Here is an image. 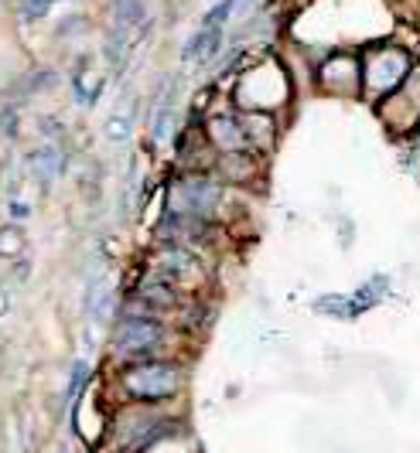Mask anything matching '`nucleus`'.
<instances>
[{
	"label": "nucleus",
	"mask_w": 420,
	"mask_h": 453,
	"mask_svg": "<svg viewBox=\"0 0 420 453\" xmlns=\"http://www.w3.org/2000/svg\"><path fill=\"white\" fill-rule=\"evenodd\" d=\"M185 436L182 416L167 406H144V403H120L110 416V430L103 440L106 453H147L167 440Z\"/></svg>",
	"instance_id": "nucleus-1"
},
{
	"label": "nucleus",
	"mask_w": 420,
	"mask_h": 453,
	"mask_svg": "<svg viewBox=\"0 0 420 453\" xmlns=\"http://www.w3.org/2000/svg\"><path fill=\"white\" fill-rule=\"evenodd\" d=\"M188 386V368L175 358H147V362L120 365L117 392L123 403L167 406Z\"/></svg>",
	"instance_id": "nucleus-2"
},
{
	"label": "nucleus",
	"mask_w": 420,
	"mask_h": 453,
	"mask_svg": "<svg viewBox=\"0 0 420 453\" xmlns=\"http://www.w3.org/2000/svg\"><path fill=\"white\" fill-rule=\"evenodd\" d=\"M291 99V82H287V72L277 58L263 55L246 62V68L239 72L233 89V106L236 110H246V113H274L280 106H287Z\"/></svg>",
	"instance_id": "nucleus-3"
},
{
	"label": "nucleus",
	"mask_w": 420,
	"mask_h": 453,
	"mask_svg": "<svg viewBox=\"0 0 420 453\" xmlns=\"http://www.w3.org/2000/svg\"><path fill=\"white\" fill-rule=\"evenodd\" d=\"M171 344V327L164 318H147V314H120L113 338H110V355L120 365L147 362V358H167Z\"/></svg>",
	"instance_id": "nucleus-4"
},
{
	"label": "nucleus",
	"mask_w": 420,
	"mask_h": 453,
	"mask_svg": "<svg viewBox=\"0 0 420 453\" xmlns=\"http://www.w3.org/2000/svg\"><path fill=\"white\" fill-rule=\"evenodd\" d=\"M222 204H226V181L219 174H212V171H182L167 188V208L164 211L215 222Z\"/></svg>",
	"instance_id": "nucleus-5"
},
{
	"label": "nucleus",
	"mask_w": 420,
	"mask_h": 453,
	"mask_svg": "<svg viewBox=\"0 0 420 453\" xmlns=\"http://www.w3.org/2000/svg\"><path fill=\"white\" fill-rule=\"evenodd\" d=\"M414 72V55L407 48L379 45L362 55V92L369 99H386L410 79Z\"/></svg>",
	"instance_id": "nucleus-6"
},
{
	"label": "nucleus",
	"mask_w": 420,
	"mask_h": 453,
	"mask_svg": "<svg viewBox=\"0 0 420 453\" xmlns=\"http://www.w3.org/2000/svg\"><path fill=\"white\" fill-rule=\"evenodd\" d=\"M147 273L167 280L171 287H178L185 294L188 287H195L202 276H206V266L198 259V252L188 250V246H178V242H158L154 252H151V263H147Z\"/></svg>",
	"instance_id": "nucleus-7"
},
{
	"label": "nucleus",
	"mask_w": 420,
	"mask_h": 453,
	"mask_svg": "<svg viewBox=\"0 0 420 453\" xmlns=\"http://www.w3.org/2000/svg\"><path fill=\"white\" fill-rule=\"evenodd\" d=\"M328 96H362V58L352 51H335L315 72Z\"/></svg>",
	"instance_id": "nucleus-8"
},
{
	"label": "nucleus",
	"mask_w": 420,
	"mask_h": 453,
	"mask_svg": "<svg viewBox=\"0 0 420 453\" xmlns=\"http://www.w3.org/2000/svg\"><path fill=\"white\" fill-rule=\"evenodd\" d=\"M206 136H209L215 154H253V143H250V134H246L243 113L236 106L206 116Z\"/></svg>",
	"instance_id": "nucleus-9"
},
{
	"label": "nucleus",
	"mask_w": 420,
	"mask_h": 453,
	"mask_svg": "<svg viewBox=\"0 0 420 453\" xmlns=\"http://www.w3.org/2000/svg\"><path fill=\"white\" fill-rule=\"evenodd\" d=\"M400 106V127L397 134H403V130H417L420 127V68H414L410 72V79L400 86L393 96H386L383 103H379V110H397Z\"/></svg>",
	"instance_id": "nucleus-10"
},
{
	"label": "nucleus",
	"mask_w": 420,
	"mask_h": 453,
	"mask_svg": "<svg viewBox=\"0 0 420 453\" xmlns=\"http://www.w3.org/2000/svg\"><path fill=\"white\" fill-rule=\"evenodd\" d=\"M27 171H31V178L48 191L51 184L69 171V157H66V150H62L58 143H42V147H35V150L27 154Z\"/></svg>",
	"instance_id": "nucleus-11"
},
{
	"label": "nucleus",
	"mask_w": 420,
	"mask_h": 453,
	"mask_svg": "<svg viewBox=\"0 0 420 453\" xmlns=\"http://www.w3.org/2000/svg\"><path fill=\"white\" fill-rule=\"evenodd\" d=\"M219 51H222V27L202 24L182 48V62L185 65H209Z\"/></svg>",
	"instance_id": "nucleus-12"
},
{
	"label": "nucleus",
	"mask_w": 420,
	"mask_h": 453,
	"mask_svg": "<svg viewBox=\"0 0 420 453\" xmlns=\"http://www.w3.org/2000/svg\"><path fill=\"white\" fill-rule=\"evenodd\" d=\"M175 134V86L164 82V89L158 92L154 103V119H151V140L154 143H167Z\"/></svg>",
	"instance_id": "nucleus-13"
},
{
	"label": "nucleus",
	"mask_w": 420,
	"mask_h": 453,
	"mask_svg": "<svg viewBox=\"0 0 420 453\" xmlns=\"http://www.w3.org/2000/svg\"><path fill=\"white\" fill-rule=\"evenodd\" d=\"M390 290V280L386 276H373L369 283H362L355 294H349V303H352V318H359V314H366V311H373L376 303L386 296Z\"/></svg>",
	"instance_id": "nucleus-14"
},
{
	"label": "nucleus",
	"mask_w": 420,
	"mask_h": 453,
	"mask_svg": "<svg viewBox=\"0 0 420 453\" xmlns=\"http://www.w3.org/2000/svg\"><path fill=\"white\" fill-rule=\"evenodd\" d=\"M89 311H93V318L99 324H117V314H120V296L113 287H96L93 290V300H89Z\"/></svg>",
	"instance_id": "nucleus-15"
},
{
	"label": "nucleus",
	"mask_w": 420,
	"mask_h": 453,
	"mask_svg": "<svg viewBox=\"0 0 420 453\" xmlns=\"http://www.w3.org/2000/svg\"><path fill=\"white\" fill-rule=\"evenodd\" d=\"M134 116H137V110H123V113L117 110V113L106 119V127H103L106 140L110 143H127L130 134H134Z\"/></svg>",
	"instance_id": "nucleus-16"
},
{
	"label": "nucleus",
	"mask_w": 420,
	"mask_h": 453,
	"mask_svg": "<svg viewBox=\"0 0 420 453\" xmlns=\"http://www.w3.org/2000/svg\"><path fill=\"white\" fill-rule=\"evenodd\" d=\"M89 379H93V368L86 362H75L72 365V375H69V386H66V403H79L82 399V392H86V386H89Z\"/></svg>",
	"instance_id": "nucleus-17"
},
{
	"label": "nucleus",
	"mask_w": 420,
	"mask_h": 453,
	"mask_svg": "<svg viewBox=\"0 0 420 453\" xmlns=\"http://www.w3.org/2000/svg\"><path fill=\"white\" fill-rule=\"evenodd\" d=\"M24 256V232L18 226H0V259Z\"/></svg>",
	"instance_id": "nucleus-18"
},
{
	"label": "nucleus",
	"mask_w": 420,
	"mask_h": 453,
	"mask_svg": "<svg viewBox=\"0 0 420 453\" xmlns=\"http://www.w3.org/2000/svg\"><path fill=\"white\" fill-rule=\"evenodd\" d=\"M58 86V75L51 72V68H35L27 79L21 82V92L24 96H38V92H48Z\"/></svg>",
	"instance_id": "nucleus-19"
},
{
	"label": "nucleus",
	"mask_w": 420,
	"mask_h": 453,
	"mask_svg": "<svg viewBox=\"0 0 420 453\" xmlns=\"http://www.w3.org/2000/svg\"><path fill=\"white\" fill-rule=\"evenodd\" d=\"M0 136L4 140H18L21 136V106L18 103H4L0 106Z\"/></svg>",
	"instance_id": "nucleus-20"
},
{
	"label": "nucleus",
	"mask_w": 420,
	"mask_h": 453,
	"mask_svg": "<svg viewBox=\"0 0 420 453\" xmlns=\"http://www.w3.org/2000/svg\"><path fill=\"white\" fill-rule=\"evenodd\" d=\"M239 4H243V0H219V4H215V7L209 11V14H206V21H202V24H212V27H222V24H226L229 18H233V11L239 7Z\"/></svg>",
	"instance_id": "nucleus-21"
},
{
	"label": "nucleus",
	"mask_w": 420,
	"mask_h": 453,
	"mask_svg": "<svg viewBox=\"0 0 420 453\" xmlns=\"http://www.w3.org/2000/svg\"><path fill=\"white\" fill-rule=\"evenodd\" d=\"M55 4H62V0H24V21H38V18H45Z\"/></svg>",
	"instance_id": "nucleus-22"
},
{
	"label": "nucleus",
	"mask_w": 420,
	"mask_h": 453,
	"mask_svg": "<svg viewBox=\"0 0 420 453\" xmlns=\"http://www.w3.org/2000/svg\"><path fill=\"white\" fill-rule=\"evenodd\" d=\"M38 130H42V134L55 143L58 136L66 134V123H62V119H55V116H38Z\"/></svg>",
	"instance_id": "nucleus-23"
},
{
	"label": "nucleus",
	"mask_w": 420,
	"mask_h": 453,
	"mask_svg": "<svg viewBox=\"0 0 420 453\" xmlns=\"http://www.w3.org/2000/svg\"><path fill=\"white\" fill-rule=\"evenodd\" d=\"M7 311H11V290L0 287V318H7Z\"/></svg>",
	"instance_id": "nucleus-24"
},
{
	"label": "nucleus",
	"mask_w": 420,
	"mask_h": 453,
	"mask_svg": "<svg viewBox=\"0 0 420 453\" xmlns=\"http://www.w3.org/2000/svg\"><path fill=\"white\" fill-rule=\"evenodd\" d=\"M11 215H14V219H27V204H24V202H11Z\"/></svg>",
	"instance_id": "nucleus-25"
},
{
	"label": "nucleus",
	"mask_w": 420,
	"mask_h": 453,
	"mask_svg": "<svg viewBox=\"0 0 420 453\" xmlns=\"http://www.w3.org/2000/svg\"><path fill=\"white\" fill-rule=\"evenodd\" d=\"M414 143H417V150H420V127L414 130Z\"/></svg>",
	"instance_id": "nucleus-26"
}]
</instances>
